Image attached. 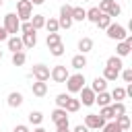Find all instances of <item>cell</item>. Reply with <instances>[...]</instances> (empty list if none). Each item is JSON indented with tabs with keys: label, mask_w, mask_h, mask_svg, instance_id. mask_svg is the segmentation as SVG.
<instances>
[{
	"label": "cell",
	"mask_w": 132,
	"mask_h": 132,
	"mask_svg": "<svg viewBox=\"0 0 132 132\" xmlns=\"http://www.w3.org/2000/svg\"><path fill=\"white\" fill-rule=\"evenodd\" d=\"M16 16H19L21 23L31 21V16H33V4L29 0H16Z\"/></svg>",
	"instance_id": "1"
},
{
	"label": "cell",
	"mask_w": 132,
	"mask_h": 132,
	"mask_svg": "<svg viewBox=\"0 0 132 132\" xmlns=\"http://www.w3.org/2000/svg\"><path fill=\"white\" fill-rule=\"evenodd\" d=\"M85 74L82 72H76V74H70L68 78H66V89H68V93H78L82 87H85Z\"/></svg>",
	"instance_id": "2"
},
{
	"label": "cell",
	"mask_w": 132,
	"mask_h": 132,
	"mask_svg": "<svg viewBox=\"0 0 132 132\" xmlns=\"http://www.w3.org/2000/svg\"><path fill=\"white\" fill-rule=\"evenodd\" d=\"M72 6L70 4H62L60 6V19H58V25L60 29H70L72 27Z\"/></svg>",
	"instance_id": "3"
},
{
	"label": "cell",
	"mask_w": 132,
	"mask_h": 132,
	"mask_svg": "<svg viewBox=\"0 0 132 132\" xmlns=\"http://www.w3.org/2000/svg\"><path fill=\"white\" fill-rule=\"evenodd\" d=\"M2 27L6 29V33L16 35V33H19V29H21V21H19L16 12H8V14L4 16V25H2Z\"/></svg>",
	"instance_id": "4"
},
{
	"label": "cell",
	"mask_w": 132,
	"mask_h": 132,
	"mask_svg": "<svg viewBox=\"0 0 132 132\" xmlns=\"http://www.w3.org/2000/svg\"><path fill=\"white\" fill-rule=\"evenodd\" d=\"M105 31H107V37H109V39H116V41H124L126 35H128V33H126V27H122L120 23H111Z\"/></svg>",
	"instance_id": "5"
},
{
	"label": "cell",
	"mask_w": 132,
	"mask_h": 132,
	"mask_svg": "<svg viewBox=\"0 0 132 132\" xmlns=\"http://www.w3.org/2000/svg\"><path fill=\"white\" fill-rule=\"evenodd\" d=\"M68 76H70V72H68V68L62 66V64H58V66H54V68L50 70V78H52L54 82H66Z\"/></svg>",
	"instance_id": "6"
},
{
	"label": "cell",
	"mask_w": 132,
	"mask_h": 132,
	"mask_svg": "<svg viewBox=\"0 0 132 132\" xmlns=\"http://www.w3.org/2000/svg\"><path fill=\"white\" fill-rule=\"evenodd\" d=\"M85 126L89 130H101L105 126V120L99 116V113H87L85 116Z\"/></svg>",
	"instance_id": "7"
},
{
	"label": "cell",
	"mask_w": 132,
	"mask_h": 132,
	"mask_svg": "<svg viewBox=\"0 0 132 132\" xmlns=\"http://www.w3.org/2000/svg\"><path fill=\"white\" fill-rule=\"evenodd\" d=\"M52 122L56 124V128L70 126V124H68V113H66V109H62V107H56V109L52 111Z\"/></svg>",
	"instance_id": "8"
},
{
	"label": "cell",
	"mask_w": 132,
	"mask_h": 132,
	"mask_svg": "<svg viewBox=\"0 0 132 132\" xmlns=\"http://www.w3.org/2000/svg\"><path fill=\"white\" fill-rule=\"evenodd\" d=\"M31 72H33V78H35V80H41V82L50 80V68H47L45 64H35Z\"/></svg>",
	"instance_id": "9"
},
{
	"label": "cell",
	"mask_w": 132,
	"mask_h": 132,
	"mask_svg": "<svg viewBox=\"0 0 132 132\" xmlns=\"http://www.w3.org/2000/svg\"><path fill=\"white\" fill-rule=\"evenodd\" d=\"M78 93H80V99H78V101H80V105H87V107H89V105H93V103H95V93H93L89 87H82Z\"/></svg>",
	"instance_id": "10"
},
{
	"label": "cell",
	"mask_w": 132,
	"mask_h": 132,
	"mask_svg": "<svg viewBox=\"0 0 132 132\" xmlns=\"http://www.w3.org/2000/svg\"><path fill=\"white\" fill-rule=\"evenodd\" d=\"M6 45H8V50H10L12 54H16V52H23V50H25V47H23V41H21V37H16V35L8 37V39H6Z\"/></svg>",
	"instance_id": "11"
},
{
	"label": "cell",
	"mask_w": 132,
	"mask_h": 132,
	"mask_svg": "<svg viewBox=\"0 0 132 132\" xmlns=\"http://www.w3.org/2000/svg\"><path fill=\"white\" fill-rule=\"evenodd\" d=\"M6 103H8V107H21L23 105V95L19 91H12V93H8Z\"/></svg>",
	"instance_id": "12"
},
{
	"label": "cell",
	"mask_w": 132,
	"mask_h": 132,
	"mask_svg": "<svg viewBox=\"0 0 132 132\" xmlns=\"http://www.w3.org/2000/svg\"><path fill=\"white\" fill-rule=\"evenodd\" d=\"M21 41H23V47L33 50V47L37 45V33H25V35L21 37Z\"/></svg>",
	"instance_id": "13"
},
{
	"label": "cell",
	"mask_w": 132,
	"mask_h": 132,
	"mask_svg": "<svg viewBox=\"0 0 132 132\" xmlns=\"http://www.w3.org/2000/svg\"><path fill=\"white\" fill-rule=\"evenodd\" d=\"M89 89H91V91H93L95 95H97V93H103V91L107 89V80H105L103 76H97V78L93 80V85H91Z\"/></svg>",
	"instance_id": "14"
},
{
	"label": "cell",
	"mask_w": 132,
	"mask_h": 132,
	"mask_svg": "<svg viewBox=\"0 0 132 132\" xmlns=\"http://www.w3.org/2000/svg\"><path fill=\"white\" fill-rule=\"evenodd\" d=\"M31 91H33V95H35V97H45V93H47V82L35 80V82L31 85Z\"/></svg>",
	"instance_id": "15"
},
{
	"label": "cell",
	"mask_w": 132,
	"mask_h": 132,
	"mask_svg": "<svg viewBox=\"0 0 132 132\" xmlns=\"http://www.w3.org/2000/svg\"><path fill=\"white\" fill-rule=\"evenodd\" d=\"M70 66H72V68H76V70H82V68L87 66V56H85V54H76V56H72Z\"/></svg>",
	"instance_id": "16"
},
{
	"label": "cell",
	"mask_w": 132,
	"mask_h": 132,
	"mask_svg": "<svg viewBox=\"0 0 132 132\" xmlns=\"http://www.w3.org/2000/svg\"><path fill=\"white\" fill-rule=\"evenodd\" d=\"M95 103H97L99 107L111 105V95H109L107 91H103V93H97V95H95Z\"/></svg>",
	"instance_id": "17"
},
{
	"label": "cell",
	"mask_w": 132,
	"mask_h": 132,
	"mask_svg": "<svg viewBox=\"0 0 132 132\" xmlns=\"http://www.w3.org/2000/svg\"><path fill=\"white\" fill-rule=\"evenodd\" d=\"M130 50H132L130 43H126V41H118V45H116V56H118V58H124V56L130 54Z\"/></svg>",
	"instance_id": "18"
},
{
	"label": "cell",
	"mask_w": 132,
	"mask_h": 132,
	"mask_svg": "<svg viewBox=\"0 0 132 132\" xmlns=\"http://www.w3.org/2000/svg\"><path fill=\"white\" fill-rule=\"evenodd\" d=\"M64 109H66V113H76V111L80 109V101H78V99H74V97H68V101H66V105H64Z\"/></svg>",
	"instance_id": "19"
},
{
	"label": "cell",
	"mask_w": 132,
	"mask_h": 132,
	"mask_svg": "<svg viewBox=\"0 0 132 132\" xmlns=\"http://www.w3.org/2000/svg\"><path fill=\"white\" fill-rule=\"evenodd\" d=\"M93 50V39L91 37H82L80 41H78V52L80 54H89Z\"/></svg>",
	"instance_id": "20"
},
{
	"label": "cell",
	"mask_w": 132,
	"mask_h": 132,
	"mask_svg": "<svg viewBox=\"0 0 132 132\" xmlns=\"http://www.w3.org/2000/svg\"><path fill=\"white\" fill-rule=\"evenodd\" d=\"M87 19V10L82 6H72V21H85Z\"/></svg>",
	"instance_id": "21"
},
{
	"label": "cell",
	"mask_w": 132,
	"mask_h": 132,
	"mask_svg": "<svg viewBox=\"0 0 132 132\" xmlns=\"http://www.w3.org/2000/svg\"><path fill=\"white\" fill-rule=\"evenodd\" d=\"M29 23L33 25V29H35V31H39L41 27H45V16H43V14H33Z\"/></svg>",
	"instance_id": "22"
},
{
	"label": "cell",
	"mask_w": 132,
	"mask_h": 132,
	"mask_svg": "<svg viewBox=\"0 0 132 132\" xmlns=\"http://www.w3.org/2000/svg\"><path fill=\"white\" fill-rule=\"evenodd\" d=\"M122 66H124V64H122V58H118V56H109V58H107V68H113V70L120 72Z\"/></svg>",
	"instance_id": "23"
},
{
	"label": "cell",
	"mask_w": 132,
	"mask_h": 132,
	"mask_svg": "<svg viewBox=\"0 0 132 132\" xmlns=\"http://www.w3.org/2000/svg\"><path fill=\"white\" fill-rule=\"evenodd\" d=\"M109 95H111V101H124L126 99V89L124 87H116Z\"/></svg>",
	"instance_id": "24"
},
{
	"label": "cell",
	"mask_w": 132,
	"mask_h": 132,
	"mask_svg": "<svg viewBox=\"0 0 132 132\" xmlns=\"http://www.w3.org/2000/svg\"><path fill=\"white\" fill-rule=\"evenodd\" d=\"M99 16H101V10H99L97 6H93V8H89V10H87V19H85V21L97 23V21H99Z\"/></svg>",
	"instance_id": "25"
},
{
	"label": "cell",
	"mask_w": 132,
	"mask_h": 132,
	"mask_svg": "<svg viewBox=\"0 0 132 132\" xmlns=\"http://www.w3.org/2000/svg\"><path fill=\"white\" fill-rule=\"evenodd\" d=\"M45 29H47V33H58V29H60V25H58V19H54V16L45 19Z\"/></svg>",
	"instance_id": "26"
},
{
	"label": "cell",
	"mask_w": 132,
	"mask_h": 132,
	"mask_svg": "<svg viewBox=\"0 0 132 132\" xmlns=\"http://www.w3.org/2000/svg\"><path fill=\"white\" fill-rule=\"evenodd\" d=\"M111 109H113V118L126 113V105H124V101H113V103H111Z\"/></svg>",
	"instance_id": "27"
},
{
	"label": "cell",
	"mask_w": 132,
	"mask_h": 132,
	"mask_svg": "<svg viewBox=\"0 0 132 132\" xmlns=\"http://www.w3.org/2000/svg\"><path fill=\"white\" fill-rule=\"evenodd\" d=\"M116 124L122 128V132H126V130L130 128V116H126V113H124V116H118V118H116Z\"/></svg>",
	"instance_id": "28"
},
{
	"label": "cell",
	"mask_w": 132,
	"mask_h": 132,
	"mask_svg": "<svg viewBox=\"0 0 132 132\" xmlns=\"http://www.w3.org/2000/svg\"><path fill=\"white\" fill-rule=\"evenodd\" d=\"M118 76H120V72H118V70H113V68H107V66H105V70H103V78H105L107 82H113Z\"/></svg>",
	"instance_id": "29"
},
{
	"label": "cell",
	"mask_w": 132,
	"mask_h": 132,
	"mask_svg": "<svg viewBox=\"0 0 132 132\" xmlns=\"http://www.w3.org/2000/svg\"><path fill=\"white\" fill-rule=\"evenodd\" d=\"M29 122H31L33 126H41V122H43V113H41V111H31V113H29Z\"/></svg>",
	"instance_id": "30"
},
{
	"label": "cell",
	"mask_w": 132,
	"mask_h": 132,
	"mask_svg": "<svg viewBox=\"0 0 132 132\" xmlns=\"http://www.w3.org/2000/svg\"><path fill=\"white\" fill-rule=\"evenodd\" d=\"M62 39H60V33H47V39H45V43H47V47H54V45H58Z\"/></svg>",
	"instance_id": "31"
},
{
	"label": "cell",
	"mask_w": 132,
	"mask_h": 132,
	"mask_svg": "<svg viewBox=\"0 0 132 132\" xmlns=\"http://www.w3.org/2000/svg\"><path fill=\"white\" fill-rule=\"evenodd\" d=\"M25 60H27L25 52H16V54H12V66H23Z\"/></svg>",
	"instance_id": "32"
},
{
	"label": "cell",
	"mask_w": 132,
	"mask_h": 132,
	"mask_svg": "<svg viewBox=\"0 0 132 132\" xmlns=\"http://www.w3.org/2000/svg\"><path fill=\"white\" fill-rule=\"evenodd\" d=\"M99 116L105 120V122H109V120H113V109H111V105H105V107H101V111H99Z\"/></svg>",
	"instance_id": "33"
},
{
	"label": "cell",
	"mask_w": 132,
	"mask_h": 132,
	"mask_svg": "<svg viewBox=\"0 0 132 132\" xmlns=\"http://www.w3.org/2000/svg\"><path fill=\"white\" fill-rule=\"evenodd\" d=\"M103 132H122V128L116 124V120H109V122H105V126L101 128Z\"/></svg>",
	"instance_id": "34"
},
{
	"label": "cell",
	"mask_w": 132,
	"mask_h": 132,
	"mask_svg": "<svg viewBox=\"0 0 132 132\" xmlns=\"http://www.w3.org/2000/svg\"><path fill=\"white\" fill-rule=\"evenodd\" d=\"M95 25H97L99 29H107V27L111 25V16H107V14H101V16H99V21H97Z\"/></svg>",
	"instance_id": "35"
},
{
	"label": "cell",
	"mask_w": 132,
	"mask_h": 132,
	"mask_svg": "<svg viewBox=\"0 0 132 132\" xmlns=\"http://www.w3.org/2000/svg\"><path fill=\"white\" fill-rule=\"evenodd\" d=\"M64 52H66V47H64V43L60 41L58 45H54V47H50V54L52 56H56V58H60V56H64Z\"/></svg>",
	"instance_id": "36"
},
{
	"label": "cell",
	"mask_w": 132,
	"mask_h": 132,
	"mask_svg": "<svg viewBox=\"0 0 132 132\" xmlns=\"http://www.w3.org/2000/svg\"><path fill=\"white\" fill-rule=\"evenodd\" d=\"M113 2H116V0H99V6H97V8L101 10V14H107Z\"/></svg>",
	"instance_id": "37"
},
{
	"label": "cell",
	"mask_w": 132,
	"mask_h": 132,
	"mask_svg": "<svg viewBox=\"0 0 132 132\" xmlns=\"http://www.w3.org/2000/svg\"><path fill=\"white\" fill-rule=\"evenodd\" d=\"M19 33H23V35H25V33H37V31L33 29V25H31L29 21H25V23H21V29H19Z\"/></svg>",
	"instance_id": "38"
},
{
	"label": "cell",
	"mask_w": 132,
	"mask_h": 132,
	"mask_svg": "<svg viewBox=\"0 0 132 132\" xmlns=\"http://www.w3.org/2000/svg\"><path fill=\"white\" fill-rule=\"evenodd\" d=\"M68 97H70V95H68V93H60V95H58V97H56V105H58V107H62V109H64V105H66V101H68Z\"/></svg>",
	"instance_id": "39"
},
{
	"label": "cell",
	"mask_w": 132,
	"mask_h": 132,
	"mask_svg": "<svg viewBox=\"0 0 132 132\" xmlns=\"http://www.w3.org/2000/svg\"><path fill=\"white\" fill-rule=\"evenodd\" d=\"M120 12H122V6L118 2H113L111 8H109V12H107V16H120Z\"/></svg>",
	"instance_id": "40"
},
{
	"label": "cell",
	"mask_w": 132,
	"mask_h": 132,
	"mask_svg": "<svg viewBox=\"0 0 132 132\" xmlns=\"http://www.w3.org/2000/svg\"><path fill=\"white\" fill-rule=\"evenodd\" d=\"M122 80H124V82H132V68L122 70Z\"/></svg>",
	"instance_id": "41"
},
{
	"label": "cell",
	"mask_w": 132,
	"mask_h": 132,
	"mask_svg": "<svg viewBox=\"0 0 132 132\" xmlns=\"http://www.w3.org/2000/svg\"><path fill=\"white\" fill-rule=\"evenodd\" d=\"M12 132H29V128H27V126H25V124H16V126H14V130H12Z\"/></svg>",
	"instance_id": "42"
},
{
	"label": "cell",
	"mask_w": 132,
	"mask_h": 132,
	"mask_svg": "<svg viewBox=\"0 0 132 132\" xmlns=\"http://www.w3.org/2000/svg\"><path fill=\"white\" fill-rule=\"evenodd\" d=\"M70 132H89V128H87L85 124H78V126H74V130H70Z\"/></svg>",
	"instance_id": "43"
},
{
	"label": "cell",
	"mask_w": 132,
	"mask_h": 132,
	"mask_svg": "<svg viewBox=\"0 0 132 132\" xmlns=\"http://www.w3.org/2000/svg\"><path fill=\"white\" fill-rule=\"evenodd\" d=\"M6 39H8V33L4 27H0V41H6Z\"/></svg>",
	"instance_id": "44"
},
{
	"label": "cell",
	"mask_w": 132,
	"mask_h": 132,
	"mask_svg": "<svg viewBox=\"0 0 132 132\" xmlns=\"http://www.w3.org/2000/svg\"><path fill=\"white\" fill-rule=\"evenodd\" d=\"M56 132H70V126H64V128H56Z\"/></svg>",
	"instance_id": "45"
},
{
	"label": "cell",
	"mask_w": 132,
	"mask_h": 132,
	"mask_svg": "<svg viewBox=\"0 0 132 132\" xmlns=\"http://www.w3.org/2000/svg\"><path fill=\"white\" fill-rule=\"evenodd\" d=\"M33 132H47V130H45V128H41V126H37V128H35Z\"/></svg>",
	"instance_id": "46"
},
{
	"label": "cell",
	"mask_w": 132,
	"mask_h": 132,
	"mask_svg": "<svg viewBox=\"0 0 132 132\" xmlns=\"http://www.w3.org/2000/svg\"><path fill=\"white\" fill-rule=\"evenodd\" d=\"M29 2H31V4H43L45 0H29Z\"/></svg>",
	"instance_id": "47"
},
{
	"label": "cell",
	"mask_w": 132,
	"mask_h": 132,
	"mask_svg": "<svg viewBox=\"0 0 132 132\" xmlns=\"http://www.w3.org/2000/svg\"><path fill=\"white\" fill-rule=\"evenodd\" d=\"M0 60H2V50H0Z\"/></svg>",
	"instance_id": "48"
},
{
	"label": "cell",
	"mask_w": 132,
	"mask_h": 132,
	"mask_svg": "<svg viewBox=\"0 0 132 132\" xmlns=\"http://www.w3.org/2000/svg\"><path fill=\"white\" fill-rule=\"evenodd\" d=\"M2 4H4V0H0V6H2Z\"/></svg>",
	"instance_id": "49"
},
{
	"label": "cell",
	"mask_w": 132,
	"mask_h": 132,
	"mask_svg": "<svg viewBox=\"0 0 132 132\" xmlns=\"http://www.w3.org/2000/svg\"><path fill=\"white\" fill-rule=\"evenodd\" d=\"M87 2H93V0H87Z\"/></svg>",
	"instance_id": "50"
},
{
	"label": "cell",
	"mask_w": 132,
	"mask_h": 132,
	"mask_svg": "<svg viewBox=\"0 0 132 132\" xmlns=\"http://www.w3.org/2000/svg\"><path fill=\"white\" fill-rule=\"evenodd\" d=\"M14 2H16V0H14Z\"/></svg>",
	"instance_id": "51"
}]
</instances>
